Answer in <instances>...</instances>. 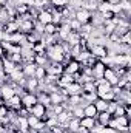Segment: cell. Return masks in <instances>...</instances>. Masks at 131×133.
Returning a JSON list of instances; mask_svg holds the SVG:
<instances>
[{"label":"cell","instance_id":"6da1fadb","mask_svg":"<svg viewBox=\"0 0 131 133\" xmlns=\"http://www.w3.org/2000/svg\"><path fill=\"white\" fill-rule=\"evenodd\" d=\"M28 110H30V115H33L35 118H39V119H42V121L46 119V107H45L43 104L35 102L33 107H30Z\"/></svg>","mask_w":131,"mask_h":133},{"label":"cell","instance_id":"7a4b0ae2","mask_svg":"<svg viewBox=\"0 0 131 133\" xmlns=\"http://www.w3.org/2000/svg\"><path fill=\"white\" fill-rule=\"evenodd\" d=\"M74 19H76L80 25L90 23V20H91V12L86 11V9H83V8H79V9L74 11Z\"/></svg>","mask_w":131,"mask_h":133},{"label":"cell","instance_id":"3957f363","mask_svg":"<svg viewBox=\"0 0 131 133\" xmlns=\"http://www.w3.org/2000/svg\"><path fill=\"white\" fill-rule=\"evenodd\" d=\"M103 79L111 85V87H114V85H117V82H119V76L114 73V70L111 68V66H105V71H103Z\"/></svg>","mask_w":131,"mask_h":133},{"label":"cell","instance_id":"277c9868","mask_svg":"<svg viewBox=\"0 0 131 133\" xmlns=\"http://www.w3.org/2000/svg\"><path fill=\"white\" fill-rule=\"evenodd\" d=\"M25 90L30 91V93H37L40 90V84H39V79L35 77H26L25 79V84H23Z\"/></svg>","mask_w":131,"mask_h":133},{"label":"cell","instance_id":"5b68a950","mask_svg":"<svg viewBox=\"0 0 131 133\" xmlns=\"http://www.w3.org/2000/svg\"><path fill=\"white\" fill-rule=\"evenodd\" d=\"M80 71V62H77L76 59H71L69 62L63 64V73L66 74H76Z\"/></svg>","mask_w":131,"mask_h":133},{"label":"cell","instance_id":"8992f818","mask_svg":"<svg viewBox=\"0 0 131 133\" xmlns=\"http://www.w3.org/2000/svg\"><path fill=\"white\" fill-rule=\"evenodd\" d=\"M35 20L45 26V25L51 23V20H53V14H51V11H48V9H40L39 14H37V17H35Z\"/></svg>","mask_w":131,"mask_h":133},{"label":"cell","instance_id":"52a82bcc","mask_svg":"<svg viewBox=\"0 0 131 133\" xmlns=\"http://www.w3.org/2000/svg\"><path fill=\"white\" fill-rule=\"evenodd\" d=\"M20 101H22V107L30 108V107H33L34 104L37 102V96H35V93H30V91H26L25 95L20 96Z\"/></svg>","mask_w":131,"mask_h":133},{"label":"cell","instance_id":"ba28073f","mask_svg":"<svg viewBox=\"0 0 131 133\" xmlns=\"http://www.w3.org/2000/svg\"><path fill=\"white\" fill-rule=\"evenodd\" d=\"M5 105L9 108V110H19L22 107V101H20V96L19 95H14L12 98H9L8 101H5Z\"/></svg>","mask_w":131,"mask_h":133},{"label":"cell","instance_id":"9c48e42d","mask_svg":"<svg viewBox=\"0 0 131 133\" xmlns=\"http://www.w3.org/2000/svg\"><path fill=\"white\" fill-rule=\"evenodd\" d=\"M19 31L22 34H30L34 31V20H22L19 23Z\"/></svg>","mask_w":131,"mask_h":133},{"label":"cell","instance_id":"30bf717a","mask_svg":"<svg viewBox=\"0 0 131 133\" xmlns=\"http://www.w3.org/2000/svg\"><path fill=\"white\" fill-rule=\"evenodd\" d=\"M90 53H91L94 57L102 59V57L106 56V46H103V45H93V46L90 48Z\"/></svg>","mask_w":131,"mask_h":133},{"label":"cell","instance_id":"8fae6325","mask_svg":"<svg viewBox=\"0 0 131 133\" xmlns=\"http://www.w3.org/2000/svg\"><path fill=\"white\" fill-rule=\"evenodd\" d=\"M63 90H65L66 96H71V95H80V93H82V85L77 84V82H71L69 85H66Z\"/></svg>","mask_w":131,"mask_h":133},{"label":"cell","instance_id":"7c38bea8","mask_svg":"<svg viewBox=\"0 0 131 133\" xmlns=\"http://www.w3.org/2000/svg\"><path fill=\"white\" fill-rule=\"evenodd\" d=\"M111 118H113V116H111L108 111H100V113H97V116H96V122L100 124V125H103V127H106Z\"/></svg>","mask_w":131,"mask_h":133},{"label":"cell","instance_id":"4fadbf2b","mask_svg":"<svg viewBox=\"0 0 131 133\" xmlns=\"http://www.w3.org/2000/svg\"><path fill=\"white\" fill-rule=\"evenodd\" d=\"M65 42L69 45V46H76V45H79V42H80V34L77 33V31H71V33L68 34V37H66Z\"/></svg>","mask_w":131,"mask_h":133},{"label":"cell","instance_id":"5bb4252c","mask_svg":"<svg viewBox=\"0 0 131 133\" xmlns=\"http://www.w3.org/2000/svg\"><path fill=\"white\" fill-rule=\"evenodd\" d=\"M83 116H88V118H94V119H96L97 110H96V107H94L93 102H90V104H86V105L83 107Z\"/></svg>","mask_w":131,"mask_h":133},{"label":"cell","instance_id":"9a60e30c","mask_svg":"<svg viewBox=\"0 0 131 133\" xmlns=\"http://www.w3.org/2000/svg\"><path fill=\"white\" fill-rule=\"evenodd\" d=\"M35 66L33 62L31 64H22V73L25 77H34V71H35Z\"/></svg>","mask_w":131,"mask_h":133},{"label":"cell","instance_id":"2e32d148","mask_svg":"<svg viewBox=\"0 0 131 133\" xmlns=\"http://www.w3.org/2000/svg\"><path fill=\"white\" fill-rule=\"evenodd\" d=\"M80 127V119L79 118H71L66 122V132H77Z\"/></svg>","mask_w":131,"mask_h":133},{"label":"cell","instance_id":"e0dca14e","mask_svg":"<svg viewBox=\"0 0 131 133\" xmlns=\"http://www.w3.org/2000/svg\"><path fill=\"white\" fill-rule=\"evenodd\" d=\"M48 62H49V61H48V57H46V53H43V54H34V59H33L34 65L45 66Z\"/></svg>","mask_w":131,"mask_h":133},{"label":"cell","instance_id":"ac0fdd59","mask_svg":"<svg viewBox=\"0 0 131 133\" xmlns=\"http://www.w3.org/2000/svg\"><path fill=\"white\" fill-rule=\"evenodd\" d=\"M94 125H96V119H94V118L83 116V118L80 119V127H83V129H86V130H91Z\"/></svg>","mask_w":131,"mask_h":133},{"label":"cell","instance_id":"d6986e66","mask_svg":"<svg viewBox=\"0 0 131 133\" xmlns=\"http://www.w3.org/2000/svg\"><path fill=\"white\" fill-rule=\"evenodd\" d=\"M5 34H12L16 33V31H19V23L16 22V20H9V22H6L5 23Z\"/></svg>","mask_w":131,"mask_h":133},{"label":"cell","instance_id":"ffe728a7","mask_svg":"<svg viewBox=\"0 0 131 133\" xmlns=\"http://www.w3.org/2000/svg\"><path fill=\"white\" fill-rule=\"evenodd\" d=\"M3 61V73L8 76L11 71H14V68H16V64L12 62V61H9V59H2Z\"/></svg>","mask_w":131,"mask_h":133},{"label":"cell","instance_id":"44dd1931","mask_svg":"<svg viewBox=\"0 0 131 133\" xmlns=\"http://www.w3.org/2000/svg\"><path fill=\"white\" fill-rule=\"evenodd\" d=\"M94 104V107H96V110H97V113H100V111H106V107H108V102L103 99H100V98H97V99L93 102Z\"/></svg>","mask_w":131,"mask_h":133},{"label":"cell","instance_id":"7402d4cb","mask_svg":"<svg viewBox=\"0 0 131 133\" xmlns=\"http://www.w3.org/2000/svg\"><path fill=\"white\" fill-rule=\"evenodd\" d=\"M82 93H96V85L93 81L82 84Z\"/></svg>","mask_w":131,"mask_h":133},{"label":"cell","instance_id":"603a6c76","mask_svg":"<svg viewBox=\"0 0 131 133\" xmlns=\"http://www.w3.org/2000/svg\"><path fill=\"white\" fill-rule=\"evenodd\" d=\"M43 34H46V36L57 34V25H54V23H48V25H45V26H43Z\"/></svg>","mask_w":131,"mask_h":133},{"label":"cell","instance_id":"cb8c5ba5","mask_svg":"<svg viewBox=\"0 0 131 133\" xmlns=\"http://www.w3.org/2000/svg\"><path fill=\"white\" fill-rule=\"evenodd\" d=\"M45 76H46V70H45V66H35L34 77H35V79H39V81H42Z\"/></svg>","mask_w":131,"mask_h":133},{"label":"cell","instance_id":"d4e9b609","mask_svg":"<svg viewBox=\"0 0 131 133\" xmlns=\"http://www.w3.org/2000/svg\"><path fill=\"white\" fill-rule=\"evenodd\" d=\"M96 11H99L100 14H103V12H106V11H111V5L108 3V2H100L97 5V9Z\"/></svg>","mask_w":131,"mask_h":133},{"label":"cell","instance_id":"484cf974","mask_svg":"<svg viewBox=\"0 0 131 133\" xmlns=\"http://www.w3.org/2000/svg\"><path fill=\"white\" fill-rule=\"evenodd\" d=\"M71 113H72V118H79V119L83 118V108H82L80 105L72 107V108H71Z\"/></svg>","mask_w":131,"mask_h":133},{"label":"cell","instance_id":"4316f807","mask_svg":"<svg viewBox=\"0 0 131 133\" xmlns=\"http://www.w3.org/2000/svg\"><path fill=\"white\" fill-rule=\"evenodd\" d=\"M66 22H68V26H69L71 31H77V33H79V30H80L82 25H80L76 19H71V20H66Z\"/></svg>","mask_w":131,"mask_h":133},{"label":"cell","instance_id":"83f0119b","mask_svg":"<svg viewBox=\"0 0 131 133\" xmlns=\"http://www.w3.org/2000/svg\"><path fill=\"white\" fill-rule=\"evenodd\" d=\"M119 42L125 43V45H131V31H127L125 34H122L120 39H119Z\"/></svg>","mask_w":131,"mask_h":133},{"label":"cell","instance_id":"f1b7e54d","mask_svg":"<svg viewBox=\"0 0 131 133\" xmlns=\"http://www.w3.org/2000/svg\"><path fill=\"white\" fill-rule=\"evenodd\" d=\"M26 119H28V125H30V129H34L37 124H39V118H35V116H33V115H28L26 116Z\"/></svg>","mask_w":131,"mask_h":133},{"label":"cell","instance_id":"f546056e","mask_svg":"<svg viewBox=\"0 0 131 133\" xmlns=\"http://www.w3.org/2000/svg\"><path fill=\"white\" fill-rule=\"evenodd\" d=\"M5 57V50H3V46L0 45V59H3Z\"/></svg>","mask_w":131,"mask_h":133},{"label":"cell","instance_id":"4dcf8cb0","mask_svg":"<svg viewBox=\"0 0 131 133\" xmlns=\"http://www.w3.org/2000/svg\"><path fill=\"white\" fill-rule=\"evenodd\" d=\"M6 3H8V0H0V8H3Z\"/></svg>","mask_w":131,"mask_h":133},{"label":"cell","instance_id":"1f68e13d","mask_svg":"<svg viewBox=\"0 0 131 133\" xmlns=\"http://www.w3.org/2000/svg\"><path fill=\"white\" fill-rule=\"evenodd\" d=\"M0 133H5V127H3V124L0 122Z\"/></svg>","mask_w":131,"mask_h":133},{"label":"cell","instance_id":"d6a6232c","mask_svg":"<svg viewBox=\"0 0 131 133\" xmlns=\"http://www.w3.org/2000/svg\"><path fill=\"white\" fill-rule=\"evenodd\" d=\"M35 133H37V132H35Z\"/></svg>","mask_w":131,"mask_h":133}]
</instances>
